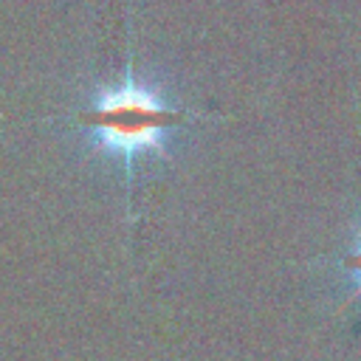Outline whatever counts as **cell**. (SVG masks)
<instances>
[{
	"label": "cell",
	"instance_id": "obj_1",
	"mask_svg": "<svg viewBox=\"0 0 361 361\" xmlns=\"http://www.w3.org/2000/svg\"><path fill=\"white\" fill-rule=\"evenodd\" d=\"M197 113L166 104L152 87L141 85L133 71L116 87H104L96 99L79 110V124L90 133L93 144L110 155H118L133 178V161L144 152L164 155L169 127L195 118Z\"/></svg>",
	"mask_w": 361,
	"mask_h": 361
},
{
	"label": "cell",
	"instance_id": "obj_2",
	"mask_svg": "<svg viewBox=\"0 0 361 361\" xmlns=\"http://www.w3.org/2000/svg\"><path fill=\"white\" fill-rule=\"evenodd\" d=\"M341 265H344V268L350 271V276H353V293H350V299L361 296V237H358L355 248L341 259Z\"/></svg>",
	"mask_w": 361,
	"mask_h": 361
}]
</instances>
